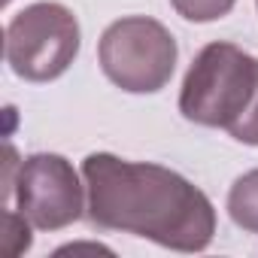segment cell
<instances>
[{"label":"cell","mask_w":258,"mask_h":258,"mask_svg":"<svg viewBox=\"0 0 258 258\" xmlns=\"http://www.w3.org/2000/svg\"><path fill=\"white\" fill-rule=\"evenodd\" d=\"M82 179L88 222L100 231L137 234L176 252H204L213 243V201L170 167L91 152Z\"/></svg>","instance_id":"1"},{"label":"cell","mask_w":258,"mask_h":258,"mask_svg":"<svg viewBox=\"0 0 258 258\" xmlns=\"http://www.w3.org/2000/svg\"><path fill=\"white\" fill-rule=\"evenodd\" d=\"M179 112L204 127L225 131L246 146H258V58L234 43H210L191 61Z\"/></svg>","instance_id":"2"},{"label":"cell","mask_w":258,"mask_h":258,"mask_svg":"<svg viewBox=\"0 0 258 258\" xmlns=\"http://www.w3.org/2000/svg\"><path fill=\"white\" fill-rule=\"evenodd\" d=\"M176 58L179 49L173 34L149 16H127L112 22L97 43L103 76L127 94L161 91L173 79Z\"/></svg>","instance_id":"3"},{"label":"cell","mask_w":258,"mask_h":258,"mask_svg":"<svg viewBox=\"0 0 258 258\" xmlns=\"http://www.w3.org/2000/svg\"><path fill=\"white\" fill-rule=\"evenodd\" d=\"M82 182L64 155L34 152L16 161L13 146H7L4 198L7 204L16 198V210L40 231H61L82 219Z\"/></svg>","instance_id":"4"},{"label":"cell","mask_w":258,"mask_h":258,"mask_svg":"<svg viewBox=\"0 0 258 258\" xmlns=\"http://www.w3.org/2000/svg\"><path fill=\"white\" fill-rule=\"evenodd\" d=\"M82 31L70 7L55 0L25 7L7 25V64L25 82H52L79 55Z\"/></svg>","instance_id":"5"},{"label":"cell","mask_w":258,"mask_h":258,"mask_svg":"<svg viewBox=\"0 0 258 258\" xmlns=\"http://www.w3.org/2000/svg\"><path fill=\"white\" fill-rule=\"evenodd\" d=\"M228 216L237 228L258 234V167L234 179L228 191Z\"/></svg>","instance_id":"6"},{"label":"cell","mask_w":258,"mask_h":258,"mask_svg":"<svg viewBox=\"0 0 258 258\" xmlns=\"http://www.w3.org/2000/svg\"><path fill=\"white\" fill-rule=\"evenodd\" d=\"M173 10L185 19V22H195V25H207V22H219L225 19L237 0H170Z\"/></svg>","instance_id":"7"},{"label":"cell","mask_w":258,"mask_h":258,"mask_svg":"<svg viewBox=\"0 0 258 258\" xmlns=\"http://www.w3.org/2000/svg\"><path fill=\"white\" fill-rule=\"evenodd\" d=\"M28 249H31V222L19 210L7 207V213H4V252L10 258H16Z\"/></svg>","instance_id":"8"},{"label":"cell","mask_w":258,"mask_h":258,"mask_svg":"<svg viewBox=\"0 0 258 258\" xmlns=\"http://www.w3.org/2000/svg\"><path fill=\"white\" fill-rule=\"evenodd\" d=\"M255 4H258V0H255Z\"/></svg>","instance_id":"9"}]
</instances>
